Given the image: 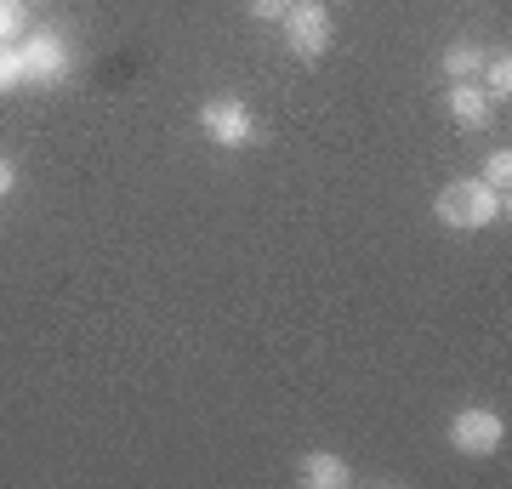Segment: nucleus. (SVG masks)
<instances>
[{
	"label": "nucleus",
	"mask_w": 512,
	"mask_h": 489,
	"mask_svg": "<svg viewBox=\"0 0 512 489\" xmlns=\"http://www.w3.org/2000/svg\"><path fill=\"white\" fill-rule=\"evenodd\" d=\"M29 6H35V0H29Z\"/></svg>",
	"instance_id": "15"
},
{
	"label": "nucleus",
	"mask_w": 512,
	"mask_h": 489,
	"mask_svg": "<svg viewBox=\"0 0 512 489\" xmlns=\"http://www.w3.org/2000/svg\"><path fill=\"white\" fill-rule=\"evenodd\" d=\"M200 131H205L217 148L239 154V148L256 143V114L245 109L239 97H211V103H200Z\"/></svg>",
	"instance_id": "4"
},
{
	"label": "nucleus",
	"mask_w": 512,
	"mask_h": 489,
	"mask_svg": "<svg viewBox=\"0 0 512 489\" xmlns=\"http://www.w3.org/2000/svg\"><path fill=\"white\" fill-rule=\"evenodd\" d=\"M478 86L490 91V103H507L512 97V57H484V74H478Z\"/></svg>",
	"instance_id": "9"
},
{
	"label": "nucleus",
	"mask_w": 512,
	"mask_h": 489,
	"mask_svg": "<svg viewBox=\"0 0 512 489\" xmlns=\"http://www.w3.org/2000/svg\"><path fill=\"white\" fill-rule=\"evenodd\" d=\"M285 6H291V0H245V12H251L256 23H279L285 18Z\"/></svg>",
	"instance_id": "13"
},
{
	"label": "nucleus",
	"mask_w": 512,
	"mask_h": 489,
	"mask_svg": "<svg viewBox=\"0 0 512 489\" xmlns=\"http://www.w3.org/2000/svg\"><path fill=\"white\" fill-rule=\"evenodd\" d=\"M484 182H490L495 194L512 188V148H490V154H484Z\"/></svg>",
	"instance_id": "11"
},
{
	"label": "nucleus",
	"mask_w": 512,
	"mask_h": 489,
	"mask_svg": "<svg viewBox=\"0 0 512 489\" xmlns=\"http://www.w3.org/2000/svg\"><path fill=\"white\" fill-rule=\"evenodd\" d=\"M12 188H18V165H12V160H0V200H6Z\"/></svg>",
	"instance_id": "14"
},
{
	"label": "nucleus",
	"mask_w": 512,
	"mask_h": 489,
	"mask_svg": "<svg viewBox=\"0 0 512 489\" xmlns=\"http://www.w3.org/2000/svg\"><path fill=\"white\" fill-rule=\"evenodd\" d=\"M29 35V0H0V46H18Z\"/></svg>",
	"instance_id": "10"
},
{
	"label": "nucleus",
	"mask_w": 512,
	"mask_h": 489,
	"mask_svg": "<svg viewBox=\"0 0 512 489\" xmlns=\"http://www.w3.org/2000/svg\"><path fill=\"white\" fill-rule=\"evenodd\" d=\"M18 52H23V74H29V86L57 91L74 74V46H69L63 29H29V35L18 40Z\"/></svg>",
	"instance_id": "2"
},
{
	"label": "nucleus",
	"mask_w": 512,
	"mask_h": 489,
	"mask_svg": "<svg viewBox=\"0 0 512 489\" xmlns=\"http://www.w3.org/2000/svg\"><path fill=\"white\" fill-rule=\"evenodd\" d=\"M444 114H450L461 131H484L490 114H495V103H490V91L478 86V80H450V86H444Z\"/></svg>",
	"instance_id": "6"
},
{
	"label": "nucleus",
	"mask_w": 512,
	"mask_h": 489,
	"mask_svg": "<svg viewBox=\"0 0 512 489\" xmlns=\"http://www.w3.org/2000/svg\"><path fill=\"white\" fill-rule=\"evenodd\" d=\"M433 217L456 234H478V228H495L507 217V194H495L484 177H456L433 194Z\"/></svg>",
	"instance_id": "1"
},
{
	"label": "nucleus",
	"mask_w": 512,
	"mask_h": 489,
	"mask_svg": "<svg viewBox=\"0 0 512 489\" xmlns=\"http://www.w3.org/2000/svg\"><path fill=\"white\" fill-rule=\"evenodd\" d=\"M279 29H285L291 57H302V63H319V57L330 52V40H336V23H330L325 0H291L285 18H279Z\"/></svg>",
	"instance_id": "3"
},
{
	"label": "nucleus",
	"mask_w": 512,
	"mask_h": 489,
	"mask_svg": "<svg viewBox=\"0 0 512 489\" xmlns=\"http://www.w3.org/2000/svg\"><path fill=\"white\" fill-rule=\"evenodd\" d=\"M29 86V74H23V52L18 46H0V91H18Z\"/></svg>",
	"instance_id": "12"
},
{
	"label": "nucleus",
	"mask_w": 512,
	"mask_h": 489,
	"mask_svg": "<svg viewBox=\"0 0 512 489\" xmlns=\"http://www.w3.org/2000/svg\"><path fill=\"white\" fill-rule=\"evenodd\" d=\"M302 484H308V489H348L353 484V467L336 450H308V455H302Z\"/></svg>",
	"instance_id": "7"
},
{
	"label": "nucleus",
	"mask_w": 512,
	"mask_h": 489,
	"mask_svg": "<svg viewBox=\"0 0 512 489\" xmlns=\"http://www.w3.org/2000/svg\"><path fill=\"white\" fill-rule=\"evenodd\" d=\"M439 69H444V80H478V74H484V52H478L473 40H456V46L439 57Z\"/></svg>",
	"instance_id": "8"
},
{
	"label": "nucleus",
	"mask_w": 512,
	"mask_h": 489,
	"mask_svg": "<svg viewBox=\"0 0 512 489\" xmlns=\"http://www.w3.org/2000/svg\"><path fill=\"white\" fill-rule=\"evenodd\" d=\"M450 444H456V455H473V461L501 455V444H507V421H501V410H484V404L456 410V421H450Z\"/></svg>",
	"instance_id": "5"
}]
</instances>
